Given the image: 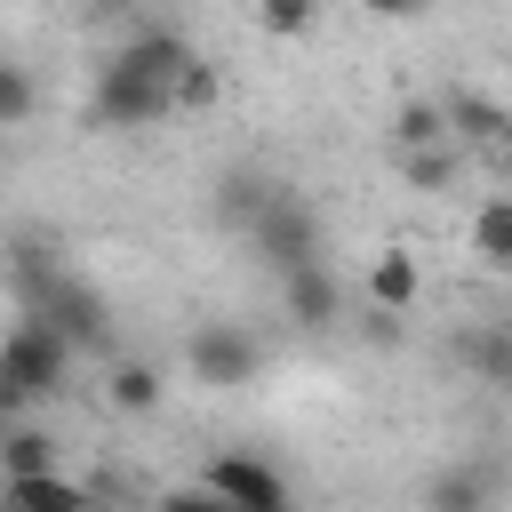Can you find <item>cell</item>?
<instances>
[{
  "label": "cell",
  "mask_w": 512,
  "mask_h": 512,
  "mask_svg": "<svg viewBox=\"0 0 512 512\" xmlns=\"http://www.w3.org/2000/svg\"><path fill=\"white\" fill-rule=\"evenodd\" d=\"M456 360H464L480 384H512V328H464V336H456Z\"/></svg>",
  "instance_id": "15"
},
{
  "label": "cell",
  "mask_w": 512,
  "mask_h": 512,
  "mask_svg": "<svg viewBox=\"0 0 512 512\" xmlns=\"http://www.w3.org/2000/svg\"><path fill=\"white\" fill-rule=\"evenodd\" d=\"M32 312H40L48 328H64L72 352H96V344L112 336V304H104L88 280H72V272H48V280L32 288Z\"/></svg>",
  "instance_id": "6"
},
{
  "label": "cell",
  "mask_w": 512,
  "mask_h": 512,
  "mask_svg": "<svg viewBox=\"0 0 512 512\" xmlns=\"http://www.w3.org/2000/svg\"><path fill=\"white\" fill-rule=\"evenodd\" d=\"M440 112H448V136H456V152H496V136H504V104H496V96L448 88V96H440Z\"/></svg>",
  "instance_id": "10"
},
{
  "label": "cell",
  "mask_w": 512,
  "mask_h": 512,
  "mask_svg": "<svg viewBox=\"0 0 512 512\" xmlns=\"http://www.w3.org/2000/svg\"><path fill=\"white\" fill-rule=\"evenodd\" d=\"M456 168H464V152H456V144H416V152H400V176H408L416 192H448V184H456Z\"/></svg>",
  "instance_id": "18"
},
{
  "label": "cell",
  "mask_w": 512,
  "mask_h": 512,
  "mask_svg": "<svg viewBox=\"0 0 512 512\" xmlns=\"http://www.w3.org/2000/svg\"><path fill=\"white\" fill-rule=\"evenodd\" d=\"M32 112H40V80H32V64L0 56V128H32Z\"/></svg>",
  "instance_id": "19"
},
{
  "label": "cell",
  "mask_w": 512,
  "mask_h": 512,
  "mask_svg": "<svg viewBox=\"0 0 512 512\" xmlns=\"http://www.w3.org/2000/svg\"><path fill=\"white\" fill-rule=\"evenodd\" d=\"M240 248H248L264 272H296V264H312V256H320V208L272 184V200L240 224Z\"/></svg>",
  "instance_id": "1"
},
{
  "label": "cell",
  "mask_w": 512,
  "mask_h": 512,
  "mask_svg": "<svg viewBox=\"0 0 512 512\" xmlns=\"http://www.w3.org/2000/svg\"><path fill=\"white\" fill-rule=\"evenodd\" d=\"M360 8H368V16H384V24H408V16H424L432 0H360Z\"/></svg>",
  "instance_id": "23"
},
{
  "label": "cell",
  "mask_w": 512,
  "mask_h": 512,
  "mask_svg": "<svg viewBox=\"0 0 512 512\" xmlns=\"http://www.w3.org/2000/svg\"><path fill=\"white\" fill-rule=\"evenodd\" d=\"M112 56H120V64H136V72H152V80H168V96H176V72L192 64V40H184L176 24H136Z\"/></svg>",
  "instance_id": "9"
},
{
  "label": "cell",
  "mask_w": 512,
  "mask_h": 512,
  "mask_svg": "<svg viewBox=\"0 0 512 512\" xmlns=\"http://www.w3.org/2000/svg\"><path fill=\"white\" fill-rule=\"evenodd\" d=\"M104 400H112L120 416H152V408L168 400V376H160L152 360H112V376H104Z\"/></svg>",
  "instance_id": "13"
},
{
  "label": "cell",
  "mask_w": 512,
  "mask_h": 512,
  "mask_svg": "<svg viewBox=\"0 0 512 512\" xmlns=\"http://www.w3.org/2000/svg\"><path fill=\"white\" fill-rule=\"evenodd\" d=\"M40 464H64L56 432H40V424L8 416V424H0V472H40Z\"/></svg>",
  "instance_id": "14"
},
{
  "label": "cell",
  "mask_w": 512,
  "mask_h": 512,
  "mask_svg": "<svg viewBox=\"0 0 512 512\" xmlns=\"http://www.w3.org/2000/svg\"><path fill=\"white\" fill-rule=\"evenodd\" d=\"M264 40H312L320 32V0H248Z\"/></svg>",
  "instance_id": "17"
},
{
  "label": "cell",
  "mask_w": 512,
  "mask_h": 512,
  "mask_svg": "<svg viewBox=\"0 0 512 512\" xmlns=\"http://www.w3.org/2000/svg\"><path fill=\"white\" fill-rule=\"evenodd\" d=\"M24 408H32V400H24V392L8 384V368H0V424H8V416H24Z\"/></svg>",
  "instance_id": "24"
},
{
  "label": "cell",
  "mask_w": 512,
  "mask_h": 512,
  "mask_svg": "<svg viewBox=\"0 0 512 512\" xmlns=\"http://www.w3.org/2000/svg\"><path fill=\"white\" fill-rule=\"evenodd\" d=\"M72 344H64V328H48L40 312H24L8 336H0V368H8V384L24 392V400H56L64 384H72Z\"/></svg>",
  "instance_id": "3"
},
{
  "label": "cell",
  "mask_w": 512,
  "mask_h": 512,
  "mask_svg": "<svg viewBox=\"0 0 512 512\" xmlns=\"http://www.w3.org/2000/svg\"><path fill=\"white\" fill-rule=\"evenodd\" d=\"M184 368H192V384H208V392H240V384H256L264 344H256V328H240V320H200V328L184 336Z\"/></svg>",
  "instance_id": "5"
},
{
  "label": "cell",
  "mask_w": 512,
  "mask_h": 512,
  "mask_svg": "<svg viewBox=\"0 0 512 512\" xmlns=\"http://www.w3.org/2000/svg\"><path fill=\"white\" fill-rule=\"evenodd\" d=\"M368 304H376V312H400V320H408V312L424 304V264H416L408 248H384V256L368 264Z\"/></svg>",
  "instance_id": "11"
},
{
  "label": "cell",
  "mask_w": 512,
  "mask_h": 512,
  "mask_svg": "<svg viewBox=\"0 0 512 512\" xmlns=\"http://www.w3.org/2000/svg\"><path fill=\"white\" fill-rule=\"evenodd\" d=\"M0 504H32V512H80L96 504L88 480H72L64 464H40V472H0Z\"/></svg>",
  "instance_id": "8"
},
{
  "label": "cell",
  "mask_w": 512,
  "mask_h": 512,
  "mask_svg": "<svg viewBox=\"0 0 512 512\" xmlns=\"http://www.w3.org/2000/svg\"><path fill=\"white\" fill-rule=\"evenodd\" d=\"M416 144H456L440 96H408V104L392 112V152H416Z\"/></svg>",
  "instance_id": "16"
},
{
  "label": "cell",
  "mask_w": 512,
  "mask_h": 512,
  "mask_svg": "<svg viewBox=\"0 0 512 512\" xmlns=\"http://www.w3.org/2000/svg\"><path fill=\"white\" fill-rule=\"evenodd\" d=\"M488 496V480H472V472H440L432 480V504H480Z\"/></svg>",
  "instance_id": "22"
},
{
  "label": "cell",
  "mask_w": 512,
  "mask_h": 512,
  "mask_svg": "<svg viewBox=\"0 0 512 512\" xmlns=\"http://www.w3.org/2000/svg\"><path fill=\"white\" fill-rule=\"evenodd\" d=\"M464 248L488 264V272H512V192H488L464 224Z\"/></svg>",
  "instance_id": "12"
},
{
  "label": "cell",
  "mask_w": 512,
  "mask_h": 512,
  "mask_svg": "<svg viewBox=\"0 0 512 512\" xmlns=\"http://www.w3.org/2000/svg\"><path fill=\"white\" fill-rule=\"evenodd\" d=\"M216 104H224V72L192 48V64L176 72V112H216Z\"/></svg>",
  "instance_id": "20"
},
{
  "label": "cell",
  "mask_w": 512,
  "mask_h": 512,
  "mask_svg": "<svg viewBox=\"0 0 512 512\" xmlns=\"http://www.w3.org/2000/svg\"><path fill=\"white\" fill-rule=\"evenodd\" d=\"M344 280L328 272V256H312V264H296V272H280V312L304 328V336H328V328H344Z\"/></svg>",
  "instance_id": "7"
},
{
  "label": "cell",
  "mask_w": 512,
  "mask_h": 512,
  "mask_svg": "<svg viewBox=\"0 0 512 512\" xmlns=\"http://www.w3.org/2000/svg\"><path fill=\"white\" fill-rule=\"evenodd\" d=\"M496 152H504V160H512V104H504V136H496Z\"/></svg>",
  "instance_id": "25"
},
{
  "label": "cell",
  "mask_w": 512,
  "mask_h": 512,
  "mask_svg": "<svg viewBox=\"0 0 512 512\" xmlns=\"http://www.w3.org/2000/svg\"><path fill=\"white\" fill-rule=\"evenodd\" d=\"M168 112H176L168 80H152V72H136V64H120V56L96 64V88H88V120H96V128H160Z\"/></svg>",
  "instance_id": "4"
},
{
  "label": "cell",
  "mask_w": 512,
  "mask_h": 512,
  "mask_svg": "<svg viewBox=\"0 0 512 512\" xmlns=\"http://www.w3.org/2000/svg\"><path fill=\"white\" fill-rule=\"evenodd\" d=\"M264 200H272V184H264V176H248V168H240V176H224V184H216V216H224V224H232V232H240V224H248V216H256V208H264Z\"/></svg>",
  "instance_id": "21"
},
{
  "label": "cell",
  "mask_w": 512,
  "mask_h": 512,
  "mask_svg": "<svg viewBox=\"0 0 512 512\" xmlns=\"http://www.w3.org/2000/svg\"><path fill=\"white\" fill-rule=\"evenodd\" d=\"M192 496H200V504H232V512H288V504H296L288 472H280L272 456H248V448H216V456L200 464Z\"/></svg>",
  "instance_id": "2"
}]
</instances>
